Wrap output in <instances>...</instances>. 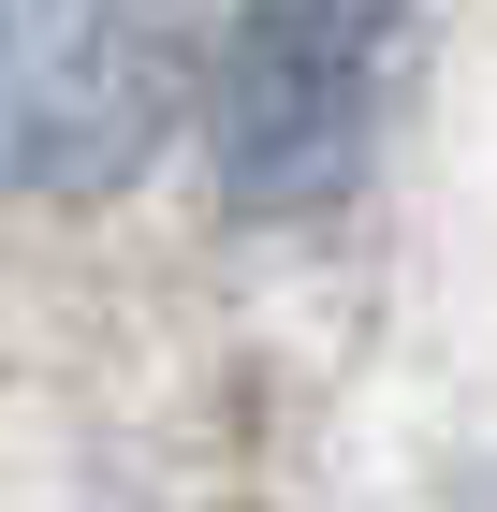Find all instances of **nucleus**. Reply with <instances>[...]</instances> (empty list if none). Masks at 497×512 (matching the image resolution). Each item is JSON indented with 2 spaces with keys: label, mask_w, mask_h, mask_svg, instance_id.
I'll use <instances>...</instances> for the list:
<instances>
[{
  "label": "nucleus",
  "mask_w": 497,
  "mask_h": 512,
  "mask_svg": "<svg viewBox=\"0 0 497 512\" xmlns=\"http://www.w3.org/2000/svg\"><path fill=\"white\" fill-rule=\"evenodd\" d=\"M395 74H410V0H234V44H220V176L234 205H337L366 176L395 118Z\"/></svg>",
  "instance_id": "obj_1"
},
{
  "label": "nucleus",
  "mask_w": 497,
  "mask_h": 512,
  "mask_svg": "<svg viewBox=\"0 0 497 512\" xmlns=\"http://www.w3.org/2000/svg\"><path fill=\"white\" fill-rule=\"evenodd\" d=\"M176 88H191L176 0H0V191H117L176 132Z\"/></svg>",
  "instance_id": "obj_2"
}]
</instances>
